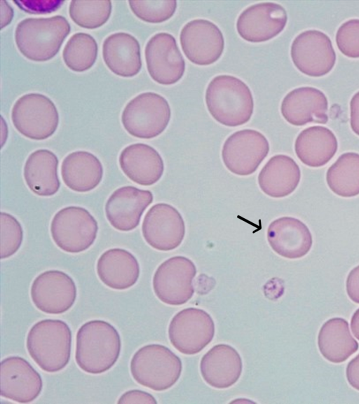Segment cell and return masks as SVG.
I'll list each match as a JSON object with an SVG mask.
<instances>
[{"mask_svg":"<svg viewBox=\"0 0 359 404\" xmlns=\"http://www.w3.org/2000/svg\"><path fill=\"white\" fill-rule=\"evenodd\" d=\"M1 396L20 403H28L40 395V374L25 358L12 356L3 359L0 370Z\"/></svg>","mask_w":359,"mask_h":404,"instance_id":"cell-18","label":"cell"},{"mask_svg":"<svg viewBox=\"0 0 359 404\" xmlns=\"http://www.w3.org/2000/svg\"><path fill=\"white\" fill-rule=\"evenodd\" d=\"M50 234L56 245L69 253H79L88 249L95 242L98 224L84 208L67 206L53 216Z\"/></svg>","mask_w":359,"mask_h":404,"instance_id":"cell-8","label":"cell"},{"mask_svg":"<svg viewBox=\"0 0 359 404\" xmlns=\"http://www.w3.org/2000/svg\"><path fill=\"white\" fill-rule=\"evenodd\" d=\"M328 101L318 88L304 86L290 91L283 98L280 112L289 123L296 126L309 123L325 124L328 121Z\"/></svg>","mask_w":359,"mask_h":404,"instance_id":"cell-20","label":"cell"},{"mask_svg":"<svg viewBox=\"0 0 359 404\" xmlns=\"http://www.w3.org/2000/svg\"><path fill=\"white\" fill-rule=\"evenodd\" d=\"M350 125L353 133L359 136V91L350 101Z\"/></svg>","mask_w":359,"mask_h":404,"instance_id":"cell-41","label":"cell"},{"mask_svg":"<svg viewBox=\"0 0 359 404\" xmlns=\"http://www.w3.org/2000/svg\"><path fill=\"white\" fill-rule=\"evenodd\" d=\"M1 29L8 25L13 18V9L8 1L1 0Z\"/></svg>","mask_w":359,"mask_h":404,"instance_id":"cell-42","label":"cell"},{"mask_svg":"<svg viewBox=\"0 0 359 404\" xmlns=\"http://www.w3.org/2000/svg\"><path fill=\"white\" fill-rule=\"evenodd\" d=\"M121 349L120 335L111 324L103 320H91L76 332L75 361L85 372L102 374L114 365Z\"/></svg>","mask_w":359,"mask_h":404,"instance_id":"cell-1","label":"cell"},{"mask_svg":"<svg viewBox=\"0 0 359 404\" xmlns=\"http://www.w3.org/2000/svg\"><path fill=\"white\" fill-rule=\"evenodd\" d=\"M215 323L205 311L194 307L182 309L172 318L168 327L171 344L180 353L194 355L212 340Z\"/></svg>","mask_w":359,"mask_h":404,"instance_id":"cell-9","label":"cell"},{"mask_svg":"<svg viewBox=\"0 0 359 404\" xmlns=\"http://www.w3.org/2000/svg\"><path fill=\"white\" fill-rule=\"evenodd\" d=\"M72 337L71 329L66 322L43 319L30 328L26 346L30 357L42 370L57 372L69 362Z\"/></svg>","mask_w":359,"mask_h":404,"instance_id":"cell-4","label":"cell"},{"mask_svg":"<svg viewBox=\"0 0 359 404\" xmlns=\"http://www.w3.org/2000/svg\"><path fill=\"white\" fill-rule=\"evenodd\" d=\"M96 270L105 285L118 290L133 286L140 273L137 258L130 252L118 248L109 249L100 255Z\"/></svg>","mask_w":359,"mask_h":404,"instance_id":"cell-25","label":"cell"},{"mask_svg":"<svg viewBox=\"0 0 359 404\" xmlns=\"http://www.w3.org/2000/svg\"><path fill=\"white\" fill-rule=\"evenodd\" d=\"M97 53L98 46L93 36L85 32H76L65 45L62 59L69 69L83 72L95 64Z\"/></svg>","mask_w":359,"mask_h":404,"instance_id":"cell-32","label":"cell"},{"mask_svg":"<svg viewBox=\"0 0 359 404\" xmlns=\"http://www.w3.org/2000/svg\"><path fill=\"white\" fill-rule=\"evenodd\" d=\"M31 299L35 307L48 314H61L74 305L77 289L73 278L60 270H48L33 281Z\"/></svg>","mask_w":359,"mask_h":404,"instance_id":"cell-13","label":"cell"},{"mask_svg":"<svg viewBox=\"0 0 359 404\" xmlns=\"http://www.w3.org/2000/svg\"><path fill=\"white\" fill-rule=\"evenodd\" d=\"M196 274V266L190 259L184 256L172 257L162 262L154 274V293L166 304H184L194 293L193 280Z\"/></svg>","mask_w":359,"mask_h":404,"instance_id":"cell-10","label":"cell"},{"mask_svg":"<svg viewBox=\"0 0 359 404\" xmlns=\"http://www.w3.org/2000/svg\"><path fill=\"white\" fill-rule=\"evenodd\" d=\"M269 152V143L262 133L244 129L233 133L225 140L222 158L230 172L246 176L257 170Z\"/></svg>","mask_w":359,"mask_h":404,"instance_id":"cell-11","label":"cell"},{"mask_svg":"<svg viewBox=\"0 0 359 404\" xmlns=\"http://www.w3.org/2000/svg\"><path fill=\"white\" fill-rule=\"evenodd\" d=\"M117 403L156 404L157 401L151 394L146 391L139 389H132L123 393L118 398Z\"/></svg>","mask_w":359,"mask_h":404,"instance_id":"cell-38","label":"cell"},{"mask_svg":"<svg viewBox=\"0 0 359 404\" xmlns=\"http://www.w3.org/2000/svg\"><path fill=\"white\" fill-rule=\"evenodd\" d=\"M351 328L353 335L359 340V309L354 312L351 317Z\"/></svg>","mask_w":359,"mask_h":404,"instance_id":"cell-43","label":"cell"},{"mask_svg":"<svg viewBox=\"0 0 359 404\" xmlns=\"http://www.w3.org/2000/svg\"><path fill=\"white\" fill-rule=\"evenodd\" d=\"M65 1L62 0H20L13 1L20 9L29 14H49L58 10Z\"/></svg>","mask_w":359,"mask_h":404,"instance_id":"cell-37","label":"cell"},{"mask_svg":"<svg viewBox=\"0 0 359 404\" xmlns=\"http://www.w3.org/2000/svg\"><path fill=\"white\" fill-rule=\"evenodd\" d=\"M290 55L294 65L302 73L313 77L326 75L336 62L331 39L324 32L316 29L299 34L292 43Z\"/></svg>","mask_w":359,"mask_h":404,"instance_id":"cell-12","label":"cell"},{"mask_svg":"<svg viewBox=\"0 0 359 404\" xmlns=\"http://www.w3.org/2000/svg\"><path fill=\"white\" fill-rule=\"evenodd\" d=\"M171 109L167 100L154 92L142 93L131 99L121 114L125 130L132 136L151 139L167 128Z\"/></svg>","mask_w":359,"mask_h":404,"instance_id":"cell-6","label":"cell"},{"mask_svg":"<svg viewBox=\"0 0 359 404\" xmlns=\"http://www.w3.org/2000/svg\"><path fill=\"white\" fill-rule=\"evenodd\" d=\"M301 170L289 156L277 154L263 166L258 175L262 191L272 198H283L292 194L299 185Z\"/></svg>","mask_w":359,"mask_h":404,"instance_id":"cell-26","label":"cell"},{"mask_svg":"<svg viewBox=\"0 0 359 404\" xmlns=\"http://www.w3.org/2000/svg\"><path fill=\"white\" fill-rule=\"evenodd\" d=\"M243 362L238 352L226 344L213 346L202 357L200 371L204 381L215 389H227L239 379Z\"/></svg>","mask_w":359,"mask_h":404,"instance_id":"cell-22","label":"cell"},{"mask_svg":"<svg viewBox=\"0 0 359 404\" xmlns=\"http://www.w3.org/2000/svg\"><path fill=\"white\" fill-rule=\"evenodd\" d=\"M336 43L344 55L359 58V19L348 20L342 23L336 34Z\"/></svg>","mask_w":359,"mask_h":404,"instance_id":"cell-36","label":"cell"},{"mask_svg":"<svg viewBox=\"0 0 359 404\" xmlns=\"http://www.w3.org/2000/svg\"><path fill=\"white\" fill-rule=\"evenodd\" d=\"M287 21V12L281 5L262 2L242 11L237 19L236 29L244 40L261 43L278 35L285 27Z\"/></svg>","mask_w":359,"mask_h":404,"instance_id":"cell-17","label":"cell"},{"mask_svg":"<svg viewBox=\"0 0 359 404\" xmlns=\"http://www.w3.org/2000/svg\"><path fill=\"white\" fill-rule=\"evenodd\" d=\"M102 58L108 69L119 76H134L142 68L140 43L127 32H115L104 39Z\"/></svg>","mask_w":359,"mask_h":404,"instance_id":"cell-24","label":"cell"},{"mask_svg":"<svg viewBox=\"0 0 359 404\" xmlns=\"http://www.w3.org/2000/svg\"><path fill=\"white\" fill-rule=\"evenodd\" d=\"M180 41L182 51L192 63L206 66L217 62L224 48L220 29L212 22L195 19L182 28Z\"/></svg>","mask_w":359,"mask_h":404,"instance_id":"cell-15","label":"cell"},{"mask_svg":"<svg viewBox=\"0 0 359 404\" xmlns=\"http://www.w3.org/2000/svg\"><path fill=\"white\" fill-rule=\"evenodd\" d=\"M346 288L349 298L355 303L359 304V265L349 272Z\"/></svg>","mask_w":359,"mask_h":404,"instance_id":"cell-39","label":"cell"},{"mask_svg":"<svg viewBox=\"0 0 359 404\" xmlns=\"http://www.w3.org/2000/svg\"><path fill=\"white\" fill-rule=\"evenodd\" d=\"M338 142L327 128L313 126L302 130L296 138L294 151L306 166L319 168L327 164L335 155Z\"/></svg>","mask_w":359,"mask_h":404,"instance_id":"cell-27","label":"cell"},{"mask_svg":"<svg viewBox=\"0 0 359 404\" xmlns=\"http://www.w3.org/2000/svg\"><path fill=\"white\" fill-rule=\"evenodd\" d=\"M70 31V24L62 15L27 18L16 25L15 42L28 60L45 62L57 55Z\"/></svg>","mask_w":359,"mask_h":404,"instance_id":"cell-3","label":"cell"},{"mask_svg":"<svg viewBox=\"0 0 359 404\" xmlns=\"http://www.w3.org/2000/svg\"><path fill=\"white\" fill-rule=\"evenodd\" d=\"M326 182L335 194L350 198L359 195V154H342L327 169Z\"/></svg>","mask_w":359,"mask_h":404,"instance_id":"cell-31","label":"cell"},{"mask_svg":"<svg viewBox=\"0 0 359 404\" xmlns=\"http://www.w3.org/2000/svg\"><path fill=\"white\" fill-rule=\"evenodd\" d=\"M144 56L151 78L161 85L179 81L185 71V61L175 38L167 32H158L147 41Z\"/></svg>","mask_w":359,"mask_h":404,"instance_id":"cell-14","label":"cell"},{"mask_svg":"<svg viewBox=\"0 0 359 404\" xmlns=\"http://www.w3.org/2000/svg\"><path fill=\"white\" fill-rule=\"evenodd\" d=\"M205 97L211 116L224 126L243 125L250 121L253 114L251 90L244 81L236 76L222 74L214 77L207 87Z\"/></svg>","mask_w":359,"mask_h":404,"instance_id":"cell-2","label":"cell"},{"mask_svg":"<svg viewBox=\"0 0 359 404\" xmlns=\"http://www.w3.org/2000/svg\"><path fill=\"white\" fill-rule=\"evenodd\" d=\"M130 370L137 383L153 391H162L178 381L182 363L169 348L151 344L142 346L133 354Z\"/></svg>","mask_w":359,"mask_h":404,"instance_id":"cell-5","label":"cell"},{"mask_svg":"<svg viewBox=\"0 0 359 404\" xmlns=\"http://www.w3.org/2000/svg\"><path fill=\"white\" fill-rule=\"evenodd\" d=\"M61 176L65 184L72 191L88 192L94 189L102 181L103 167L93 154L76 151L63 159Z\"/></svg>","mask_w":359,"mask_h":404,"instance_id":"cell-28","label":"cell"},{"mask_svg":"<svg viewBox=\"0 0 359 404\" xmlns=\"http://www.w3.org/2000/svg\"><path fill=\"white\" fill-rule=\"evenodd\" d=\"M112 9L111 1L72 0L69 6V15L72 21L86 29H96L109 20Z\"/></svg>","mask_w":359,"mask_h":404,"instance_id":"cell-33","label":"cell"},{"mask_svg":"<svg viewBox=\"0 0 359 404\" xmlns=\"http://www.w3.org/2000/svg\"><path fill=\"white\" fill-rule=\"evenodd\" d=\"M153 194L133 186L116 189L105 204V215L110 224L121 231L135 229L147 208L152 203Z\"/></svg>","mask_w":359,"mask_h":404,"instance_id":"cell-19","label":"cell"},{"mask_svg":"<svg viewBox=\"0 0 359 404\" xmlns=\"http://www.w3.org/2000/svg\"><path fill=\"white\" fill-rule=\"evenodd\" d=\"M128 4L139 19L149 23H161L169 20L177 6L175 0L128 1Z\"/></svg>","mask_w":359,"mask_h":404,"instance_id":"cell-34","label":"cell"},{"mask_svg":"<svg viewBox=\"0 0 359 404\" xmlns=\"http://www.w3.org/2000/svg\"><path fill=\"white\" fill-rule=\"evenodd\" d=\"M267 240L273 250L287 259L305 256L313 244L309 227L301 220L292 217H281L270 223Z\"/></svg>","mask_w":359,"mask_h":404,"instance_id":"cell-21","label":"cell"},{"mask_svg":"<svg viewBox=\"0 0 359 404\" xmlns=\"http://www.w3.org/2000/svg\"><path fill=\"white\" fill-rule=\"evenodd\" d=\"M118 163L123 173L133 182L151 186L162 177L164 163L160 154L151 146L134 143L121 152Z\"/></svg>","mask_w":359,"mask_h":404,"instance_id":"cell-23","label":"cell"},{"mask_svg":"<svg viewBox=\"0 0 359 404\" xmlns=\"http://www.w3.org/2000/svg\"><path fill=\"white\" fill-rule=\"evenodd\" d=\"M11 116L15 129L23 136L34 140L50 137L59 123L55 105L48 97L39 93L20 96L15 102Z\"/></svg>","mask_w":359,"mask_h":404,"instance_id":"cell-7","label":"cell"},{"mask_svg":"<svg viewBox=\"0 0 359 404\" xmlns=\"http://www.w3.org/2000/svg\"><path fill=\"white\" fill-rule=\"evenodd\" d=\"M57 156L46 149L31 153L25 163L23 175L29 189L39 196H50L60 187Z\"/></svg>","mask_w":359,"mask_h":404,"instance_id":"cell-29","label":"cell"},{"mask_svg":"<svg viewBox=\"0 0 359 404\" xmlns=\"http://www.w3.org/2000/svg\"><path fill=\"white\" fill-rule=\"evenodd\" d=\"M142 233L145 241L153 248L169 251L177 248L185 235V224L180 212L172 206L159 203L146 213Z\"/></svg>","mask_w":359,"mask_h":404,"instance_id":"cell-16","label":"cell"},{"mask_svg":"<svg viewBox=\"0 0 359 404\" xmlns=\"http://www.w3.org/2000/svg\"><path fill=\"white\" fill-rule=\"evenodd\" d=\"M318 346L322 356L334 363L346 361L358 349L348 322L342 318H332L324 323L318 333Z\"/></svg>","mask_w":359,"mask_h":404,"instance_id":"cell-30","label":"cell"},{"mask_svg":"<svg viewBox=\"0 0 359 404\" xmlns=\"http://www.w3.org/2000/svg\"><path fill=\"white\" fill-rule=\"evenodd\" d=\"M346 375L348 384L359 391V354L348 363Z\"/></svg>","mask_w":359,"mask_h":404,"instance_id":"cell-40","label":"cell"},{"mask_svg":"<svg viewBox=\"0 0 359 404\" xmlns=\"http://www.w3.org/2000/svg\"><path fill=\"white\" fill-rule=\"evenodd\" d=\"M23 230L18 220L8 213H1V259L13 255L20 248Z\"/></svg>","mask_w":359,"mask_h":404,"instance_id":"cell-35","label":"cell"}]
</instances>
